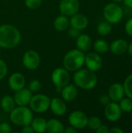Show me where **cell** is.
I'll list each match as a JSON object with an SVG mask.
<instances>
[{
	"instance_id": "7bdbcfd3",
	"label": "cell",
	"mask_w": 132,
	"mask_h": 133,
	"mask_svg": "<svg viewBox=\"0 0 132 133\" xmlns=\"http://www.w3.org/2000/svg\"><path fill=\"white\" fill-rule=\"evenodd\" d=\"M111 1H113V2H122L123 0H111Z\"/></svg>"
},
{
	"instance_id": "6da1fadb",
	"label": "cell",
	"mask_w": 132,
	"mask_h": 133,
	"mask_svg": "<svg viewBox=\"0 0 132 133\" xmlns=\"http://www.w3.org/2000/svg\"><path fill=\"white\" fill-rule=\"evenodd\" d=\"M21 41L19 30L11 24L0 26V48L11 49L16 47Z\"/></svg>"
},
{
	"instance_id": "484cf974",
	"label": "cell",
	"mask_w": 132,
	"mask_h": 133,
	"mask_svg": "<svg viewBox=\"0 0 132 133\" xmlns=\"http://www.w3.org/2000/svg\"><path fill=\"white\" fill-rule=\"evenodd\" d=\"M93 48L98 54H105L109 51V44L105 40L97 39L93 44Z\"/></svg>"
},
{
	"instance_id": "5bb4252c",
	"label": "cell",
	"mask_w": 132,
	"mask_h": 133,
	"mask_svg": "<svg viewBox=\"0 0 132 133\" xmlns=\"http://www.w3.org/2000/svg\"><path fill=\"white\" fill-rule=\"evenodd\" d=\"M32 97V92L28 88H22L16 91L13 97L16 104L18 106H26L29 104Z\"/></svg>"
},
{
	"instance_id": "2e32d148",
	"label": "cell",
	"mask_w": 132,
	"mask_h": 133,
	"mask_svg": "<svg viewBox=\"0 0 132 133\" xmlns=\"http://www.w3.org/2000/svg\"><path fill=\"white\" fill-rule=\"evenodd\" d=\"M128 43L124 39H116L111 42L110 45H109V50L116 55H124L125 52L128 51Z\"/></svg>"
},
{
	"instance_id": "9c48e42d",
	"label": "cell",
	"mask_w": 132,
	"mask_h": 133,
	"mask_svg": "<svg viewBox=\"0 0 132 133\" xmlns=\"http://www.w3.org/2000/svg\"><path fill=\"white\" fill-rule=\"evenodd\" d=\"M40 63V57L34 50L26 51L23 56V64L29 70H34L38 68Z\"/></svg>"
},
{
	"instance_id": "cb8c5ba5",
	"label": "cell",
	"mask_w": 132,
	"mask_h": 133,
	"mask_svg": "<svg viewBox=\"0 0 132 133\" xmlns=\"http://www.w3.org/2000/svg\"><path fill=\"white\" fill-rule=\"evenodd\" d=\"M30 125L33 128L34 132L43 133L47 131V120L43 118L39 117L33 118Z\"/></svg>"
},
{
	"instance_id": "60d3db41",
	"label": "cell",
	"mask_w": 132,
	"mask_h": 133,
	"mask_svg": "<svg viewBox=\"0 0 132 133\" xmlns=\"http://www.w3.org/2000/svg\"><path fill=\"white\" fill-rule=\"evenodd\" d=\"M124 4L129 9H132V0H123Z\"/></svg>"
},
{
	"instance_id": "d4e9b609",
	"label": "cell",
	"mask_w": 132,
	"mask_h": 133,
	"mask_svg": "<svg viewBox=\"0 0 132 133\" xmlns=\"http://www.w3.org/2000/svg\"><path fill=\"white\" fill-rule=\"evenodd\" d=\"M112 29H113V26H112V24L110 23L109 22L107 21H102L100 22L98 26H97V28H96V30H97V33L100 35V36H107L109 35L111 31H112Z\"/></svg>"
},
{
	"instance_id": "d6986e66",
	"label": "cell",
	"mask_w": 132,
	"mask_h": 133,
	"mask_svg": "<svg viewBox=\"0 0 132 133\" xmlns=\"http://www.w3.org/2000/svg\"><path fill=\"white\" fill-rule=\"evenodd\" d=\"M61 97L65 101H72L78 96V88L75 84H67L60 91Z\"/></svg>"
},
{
	"instance_id": "ffe728a7",
	"label": "cell",
	"mask_w": 132,
	"mask_h": 133,
	"mask_svg": "<svg viewBox=\"0 0 132 133\" xmlns=\"http://www.w3.org/2000/svg\"><path fill=\"white\" fill-rule=\"evenodd\" d=\"M93 45L92 38L87 34H79L76 38V46L77 48L83 52L88 51Z\"/></svg>"
},
{
	"instance_id": "e0dca14e",
	"label": "cell",
	"mask_w": 132,
	"mask_h": 133,
	"mask_svg": "<svg viewBox=\"0 0 132 133\" xmlns=\"http://www.w3.org/2000/svg\"><path fill=\"white\" fill-rule=\"evenodd\" d=\"M26 79L23 74L19 72H15L12 74L9 79V86L13 91H17L25 87Z\"/></svg>"
},
{
	"instance_id": "44dd1931",
	"label": "cell",
	"mask_w": 132,
	"mask_h": 133,
	"mask_svg": "<svg viewBox=\"0 0 132 133\" xmlns=\"http://www.w3.org/2000/svg\"><path fill=\"white\" fill-rule=\"evenodd\" d=\"M65 126L63 123L56 119L51 118L47 121V131L50 133H62L64 132Z\"/></svg>"
},
{
	"instance_id": "7c38bea8",
	"label": "cell",
	"mask_w": 132,
	"mask_h": 133,
	"mask_svg": "<svg viewBox=\"0 0 132 133\" xmlns=\"http://www.w3.org/2000/svg\"><path fill=\"white\" fill-rule=\"evenodd\" d=\"M79 0H61L59 3V9L61 14L68 16L78 12L79 9Z\"/></svg>"
},
{
	"instance_id": "d590c367",
	"label": "cell",
	"mask_w": 132,
	"mask_h": 133,
	"mask_svg": "<svg viewBox=\"0 0 132 133\" xmlns=\"http://www.w3.org/2000/svg\"><path fill=\"white\" fill-rule=\"evenodd\" d=\"M68 34L72 38H77L79 37V35L80 34V30H79L71 26L69 28L68 31Z\"/></svg>"
},
{
	"instance_id": "e575fe53",
	"label": "cell",
	"mask_w": 132,
	"mask_h": 133,
	"mask_svg": "<svg viewBox=\"0 0 132 133\" xmlns=\"http://www.w3.org/2000/svg\"><path fill=\"white\" fill-rule=\"evenodd\" d=\"M99 101L100 103L103 105V106H106L107 104H108L111 101H110V97L108 96V94H101L99 97Z\"/></svg>"
},
{
	"instance_id": "7a4b0ae2",
	"label": "cell",
	"mask_w": 132,
	"mask_h": 133,
	"mask_svg": "<svg viewBox=\"0 0 132 133\" xmlns=\"http://www.w3.org/2000/svg\"><path fill=\"white\" fill-rule=\"evenodd\" d=\"M73 81L77 87L83 90H92L96 86L98 79L94 72L88 69H79L74 74Z\"/></svg>"
},
{
	"instance_id": "3957f363",
	"label": "cell",
	"mask_w": 132,
	"mask_h": 133,
	"mask_svg": "<svg viewBox=\"0 0 132 133\" xmlns=\"http://www.w3.org/2000/svg\"><path fill=\"white\" fill-rule=\"evenodd\" d=\"M85 56L86 55L84 52L78 48L70 50L66 53L63 58L64 68L70 72L79 70L84 65Z\"/></svg>"
},
{
	"instance_id": "603a6c76",
	"label": "cell",
	"mask_w": 132,
	"mask_h": 133,
	"mask_svg": "<svg viewBox=\"0 0 132 133\" xmlns=\"http://www.w3.org/2000/svg\"><path fill=\"white\" fill-rule=\"evenodd\" d=\"M69 19L67 16L63 14L57 16L54 20V27L58 31H65L68 29L69 26Z\"/></svg>"
},
{
	"instance_id": "8fae6325",
	"label": "cell",
	"mask_w": 132,
	"mask_h": 133,
	"mask_svg": "<svg viewBox=\"0 0 132 133\" xmlns=\"http://www.w3.org/2000/svg\"><path fill=\"white\" fill-rule=\"evenodd\" d=\"M104 115L106 118L111 122L118 121L122 115V111L118 103L110 101L108 104H107L104 109Z\"/></svg>"
},
{
	"instance_id": "b9f144b4",
	"label": "cell",
	"mask_w": 132,
	"mask_h": 133,
	"mask_svg": "<svg viewBox=\"0 0 132 133\" xmlns=\"http://www.w3.org/2000/svg\"><path fill=\"white\" fill-rule=\"evenodd\" d=\"M128 54L132 57V41L128 44Z\"/></svg>"
},
{
	"instance_id": "4316f807",
	"label": "cell",
	"mask_w": 132,
	"mask_h": 133,
	"mask_svg": "<svg viewBox=\"0 0 132 133\" xmlns=\"http://www.w3.org/2000/svg\"><path fill=\"white\" fill-rule=\"evenodd\" d=\"M118 104L122 111V112L125 113H129L132 111V100L129 97H123L119 102Z\"/></svg>"
},
{
	"instance_id": "9a60e30c",
	"label": "cell",
	"mask_w": 132,
	"mask_h": 133,
	"mask_svg": "<svg viewBox=\"0 0 132 133\" xmlns=\"http://www.w3.org/2000/svg\"><path fill=\"white\" fill-rule=\"evenodd\" d=\"M69 24L73 28H75L79 30H82L88 26L89 19L84 14L77 12L71 16V19H69Z\"/></svg>"
},
{
	"instance_id": "52a82bcc",
	"label": "cell",
	"mask_w": 132,
	"mask_h": 133,
	"mask_svg": "<svg viewBox=\"0 0 132 133\" xmlns=\"http://www.w3.org/2000/svg\"><path fill=\"white\" fill-rule=\"evenodd\" d=\"M51 80L56 88V90L60 92L65 86L69 83V72L65 68H57L51 74Z\"/></svg>"
},
{
	"instance_id": "f546056e",
	"label": "cell",
	"mask_w": 132,
	"mask_h": 133,
	"mask_svg": "<svg viewBox=\"0 0 132 133\" xmlns=\"http://www.w3.org/2000/svg\"><path fill=\"white\" fill-rule=\"evenodd\" d=\"M41 88V83L38 79H33L30 82L28 89L33 93V92H38Z\"/></svg>"
},
{
	"instance_id": "ba28073f",
	"label": "cell",
	"mask_w": 132,
	"mask_h": 133,
	"mask_svg": "<svg viewBox=\"0 0 132 133\" xmlns=\"http://www.w3.org/2000/svg\"><path fill=\"white\" fill-rule=\"evenodd\" d=\"M88 117L81 111H75L68 116V122L71 126L78 129H83L87 126Z\"/></svg>"
},
{
	"instance_id": "ee69618b",
	"label": "cell",
	"mask_w": 132,
	"mask_h": 133,
	"mask_svg": "<svg viewBox=\"0 0 132 133\" xmlns=\"http://www.w3.org/2000/svg\"><path fill=\"white\" fill-rule=\"evenodd\" d=\"M0 52H1V48H0Z\"/></svg>"
},
{
	"instance_id": "277c9868",
	"label": "cell",
	"mask_w": 132,
	"mask_h": 133,
	"mask_svg": "<svg viewBox=\"0 0 132 133\" xmlns=\"http://www.w3.org/2000/svg\"><path fill=\"white\" fill-rule=\"evenodd\" d=\"M33 118L32 110L26 106H18L9 113L10 121L14 125L22 127L30 125Z\"/></svg>"
},
{
	"instance_id": "5b68a950",
	"label": "cell",
	"mask_w": 132,
	"mask_h": 133,
	"mask_svg": "<svg viewBox=\"0 0 132 133\" xmlns=\"http://www.w3.org/2000/svg\"><path fill=\"white\" fill-rule=\"evenodd\" d=\"M103 15L106 21L111 24H117L123 19L124 11L122 7L116 2H110L104 6Z\"/></svg>"
},
{
	"instance_id": "8d00e7d4",
	"label": "cell",
	"mask_w": 132,
	"mask_h": 133,
	"mask_svg": "<svg viewBox=\"0 0 132 133\" xmlns=\"http://www.w3.org/2000/svg\"><path fill=\"white\" fill-rule=\"evenodd\" d=\"M96 133H108L109 132V128L107 125H101L96 130Z\"/></svg>"
},
{
	"instance_id": "4dcf8cb0",
	"label": "cell",
	"mask_w": 132,
	"mask_h": 133,
	"mask_svg": "<svg viewBox=\"0 0 132 133\" xmlns=\"http://www.w3.org/2000/svg\"><path fill=\"white\" fill-rule=\"evenodd\" d=\"M42 0H25L26 6L30 9H36L40 6Z\"/></svg>"
},
{
	"instance_id": "f1b7e54d",
	"label": "cell",
	"mask_w": 132,
	"mask_h": 133,
	"mask_svg": "<svg viewBox=\"0 0 132 133\" xmlns=\"http://www.w3.org/2000/svg\"><path fill=\"white\" fill-rule=\"evenodd\" d=\"M102 125V122L101 119L98 117L96 116H93L88 118V122H87V126L92 129L96 131L100 125Z\"/></svg>"
},
{
	"instance_id": "74e56055",
	"label": "cell",
	"mask_w": 132,
	"mask_h": 133,
	"mask_svg": "<svg viewBox=\"0 0 132 133\" xmlns=\"http://www.w3.org/2000/svg\"><path fill=\"white\" fill-rule=\"evenodd\" d=\"M22 132L23 133H33L34 131L33 129V128L31 127L30 125H25V126H23V129H22Z\"/></svg>"
},
{
	"instance_id": "ab89813d",
	"label": "cell",
	"mask_w": 132,
	"mask_h": 133,
	"mask_svg": "<svg viewBox=\"0 0 132 133\" xmlns=\"http://www.w3.org/2000/svg\"><path fill=\"white\" fill-rule=\"evenodd\" d=\"M64 132L65 133H76L77 132V129H75L74 127L72 126H70V127H67L66 129H65L64 130Z\"/></svg>"
},
{
	"instance_id": "8992f818",
	"label": "cell",
	"mask_w": 132,
	"mask_h": 133,
	"mask_svg": "<svg viewBox=\"0 0 132 133\" xmlns=\"http://www.w3.org/2000/svg\"><path fill=\"white\" fill-rule=\"evenodd\" d=\"M51 99L45 94L32 96L29 103L30 108L36 113H44L50 108Z\"/></svg>"
},
{
	"instance_id": "30bf717a",
	"label": "cell",
	"mask_w": 132,
	"mask_h": 133,
	"mask_svg": "<svg viewBox=\"0 0 132 133\" xmlns=\"http://www.w3.org/2000/svg\"><path fill=\"white\" fill-rule=\"evenodd\" d=\"M86 68L93 72L99 71L103 66V60L100 54L97 52H89L85 56V62Z\"/></svg>"
},
{
	"instance_id": "d6a6232c",
	"label": "cell",
	"mask_w": 132,
	"mask_h": 133,
	"mask_svg": "<svg viewBox=\"0 0 132 133\" xmlns=\"http://www.w3.org/2000/svg\"><path fill=\"white\" fill-rule=\"evenodd\" d=\"M12 127L8 122H2L0 124V133H10Z\"/></svg>"
},
{
	"instance_id": "f35d334b",
	"label": "cell",
	"mask_w": 132,
	"mask_h": 133,
	"mask_svg": "<svg viewBox=\"0 0 132 133\" xmlns=\"http://www.w3.org/2000/svg\"><path fill=\"white\" fill-rule=\"evenodd\" d=\"M109 132L110 133H124V130L118 127H113L109 129Z\"/></svg>"
},
{
	"instance_id": "4fadbf2b",
	"label": "cell",
	"mask_w": 132,
	"mask_h": 133,
	"mask_svg": "<svg viewBox=\"0 0 132 133\" xmlns=\"http://www.w3.org/2000/svg\"><path fill=\"white\" fill-rule=\"evenodd\" d=\"M111 101L118 103L125 96L124 88L122 83H115L110 85L107 93Z\"/></svg>"
},
{
	"instance_id": "7402d4cb",
	"label": "cell",
	"mask_w": 132,
	"mask_h": 133,
	"mask_svg": "<svg viewBox=\"0 0 132 133\" xmlns=\"http://www.w3.org/2000/svg\"><path fill=\"white\" fill-rule=\"evenodd\" d=\"M14 98L10 95H5L0 101V106L2 111L5 113H10L15 108Z\"/></svg>"
},
{
	"instance_id": "1f68e13d",
	"label": "cell",
	"mask_w": 132,
	"mask_h": 133,
	"mask_svg": "<svg viewBox=\"0 0 132 133\" xmlns=\"http://www.w3.org/2000/svg\"><path fill=\"white\" fill-rule=\"evenodd\" d=\"M7 72H8L7 65L3 60L0 59V80L3 79L6 76Z\"/></svg>"
},
{
	"instance_id": "836d02e7",
	"label": "cell",
	"mask_w": 132,
	"mask_h": 133,
	"mask_svg": "<svg viewBox=\"0 0 132 133\" xmlns=\"http://www.w3.org/2000/svg\"><path fill=\"white\" fill-rule=\"evenodd\" d=\"M124 30L128 36L132 37V17L128 19L126 22L124 26Z\"/></svg>"
},
{
	"instance_id": "ac0fdd59",
	"label": "cell",
	"mask_w": 132,
	"mask_h": 133,
	"mask_svg": "<svg viewBox=\"0 0 132 133\" xmlns=\"http://www.w3.org/2000/svg\"><path fill=\"white\" fill-rule=\"evenodd\" d=\"M50 108L51 111L57 116H62L67 111V106L65 101L59 97H54L51 100Z\"/></svg>"
},
{
	"instance_id": "83f0119b",
	"label": "cell",
	"mask_w": 132,
	"mask_h": 133,
	"mask_svg": "<svg viewBox=\"0 0 132 133\" xmlns=\"http://www.w3.org/2000/svg\"><path fill=\"white\" fill-rule=\"evenodd\" d=\"M125 95L132 100V74L126 77L123 83Z\"/></svg>"
}]
</instances>
